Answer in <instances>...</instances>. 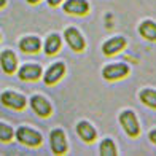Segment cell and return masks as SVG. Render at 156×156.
Returning a JSON list of instances; mask_svg holds the SVG:
<instances>
[{"instance_id":"obj_23","label":"cell","mask_w":156,"mask_h":156,"mask_svg":"<svg viewBox=\"0 0 156 156\" xmlns=\"http://www.w3.org/2000/svg\"><path fill=\"white\" fill-rule=\"evenodd\" d=\"M27 2H29V3H37L38 0H27Z\"/></svg>"},{"instance_id":"obj_1","label":"cell","mask_w":156,"mask_h":156,"mask_svg":"<svg viewBox=\"0 0 156 156\" xmlns=\"http://www.w3.org/2000/svg\"><path fill=\"white\" fill-rule=\"evenodd\" d=\"M119 123H121V126L124 127V131L127 136H131V137H137L139 136V123H137V118L136 115L131 112V110H126L121 113V116H119Z\"/></svg>"},{"instance_id":"obj_18","label":"cell","mask_w":156,"mask_h":156,"mask_svg":"<svg viewBox=\"0 0 156 156\" xmlns=\"http://www.w3.org/2000/svg\"><path fill=\"white\" fill-rule=\"evenodd\" d=\"M101 154L104 156H115L116 154V147L113 144V140L110 139H104L101 144Z\"/></svg>"},{"instance_id":"obj_6","label":"cell","mask_w":156,"mask_h":156,"mask_svg":"<svg viewBox=\"0 0 156 156\" xmlns=\"http://www.w3.org/2000/svg\"><path fill=\"white\" fill-rule=\"evenodd\" d=\"M51 148L56 154H64L67 151V140L61 129H54L51 132Z\"/></svg>"},{"instance_id":"obj_5","label":"cell","mask_w":156,"mask_h":156,"mask_svg":"<svg viewBox=\"0 0 156 156\" xmlns=\"http://www.w3.org/2000/svg\"><path fill=\"white\" fill-rule=\"evenodd\" d=\"M66 40L73 51H83L84 49V40L81 37V34L75 27H69L66 30Z\"/></svg>"},{"instance_id":"obj_9","label":"cell","mask_w":156,"mask_h":156,"mask_svg":"<svg viewBox=\"0 0 156 156\" xmlns=\"http://www.w3.org/2000/svg\"><path fill=\"white\" fill-rule=\"evenodd\" d=\"M0 64H2V69L5 73H15L16 72V66H18V59L13 51L6 49L0 54Z\"/></svg>"},{"instance_id":"obj_15","label":"cell","mask_w":156,"mask_h":156,"mask_svg":"<svg viewBox=\"0 0 156 156\" xmlns=\"http://www.w3.org/2000/svg\"><path fill=\"white\" fill-rule=\"evenodd\" d=\"M139 30H140L142 37H145L147 40H151V41L156 40V24L153 21H144V23L140 24Z\"/></svg>"},{"instance_id":"obj_19","label":"cell","mask_w":156,"mask_h":156,"mask_svg":"<svg viewBox=\"0 0 156 156\" xmlns=\"http://www.w3.org/2000/svg\"><path fill=\"white\" fill-rule=\"evenodd\" d=\"M13 129L8 126V124H3V123H0V140L2 142H10L13 139Z\"/></svg>"},{"instance_id":"obj_17","label":"cell","mask_w":156,"mask_h":156,"mask_svg":"<svg viewBox=\"0 0 156 156\" xmlns=\"http://www.w3.org/2000/svg\"><path fill=\"white\" fill-rule=\"evenodd\" d=\"M140 101L144 104H147L148 107L156 108V91H153V89H144L140 93Z\"/></svg>"},{"instance_id":"obj_22","label":"cell","mask_w":156,"mask_h":156,"mask_svg":"<svg viewBox=\"0 0 156 156\" xmlns=\"http://www.w3.org/2000/svg\"><path fill=\"white\" fill-rule=\"evenodd\" d=\"M5 3H6V0H0V8H2V6H5Z\"/></svg>"},{"instance_id":"obj_13","label":"cell","mask_w":156,"mask_h":156,"mask_svg":"<svg viewBox=\"0 0 156 156\" xmlns=\"http://www.w3.org/2000/svg\"><path fill=\"white\" fill-rule=\"evenodd\" d=\"M76 132L84 142H93L96 139V129L86 121H81L76 124Z\"/></svg>"},{"instance_id":"obj_4","label":"cell","mask_w":156,"mask_h":156,"mask_svg":"<svg viewBox=\"0 0 156 156\" xmlns=\"http://www.w3.org/2000/svg\"><path fill=\"white\" fill-rule=\"evenodd\" d=\"M2 102L10 108H15V110H23L26 107V97L16 94L13 91H6V93L2 94Z\"/></svg>"},{"instance_id":"obj_16","label":"cell","mask_w":156,"mask_h":156,"mask_svg":"<svg viewBox=\"0 0 156 156\" xmlns=\"http://www.w3.org/2000/svg\"><path fill=\"white\" fill-rule=\"evenodd\" d=\"M59 48H61V37H59L58 34H51V35L46 38L45 53H46V54H54Z\"/></svg>"},{"instance_id":"obj_2","label":"cell","mask_w":156,"mask_h":156,"mask_svg":"<svg viewBox=\"0 0 156 156\" xmlns=\"http://www.w3.org/2000/svg\"><path fill=\"white\" fill-rule=\"evenodd\" d=\"M16 137L21 144L29 145V147H38L41 144V136L37 131L29 129V127H19L16 132Z\"/></svg>"},{"instance_id":"obj_12","label":"cell","mask_w":156,"mask_h":156,"mask_svg":"<svg viewBox=\"0 0 156 156\" xmlns=\"http://www.w3.org/2000/svg\"><path fill=\"white\" fill-rule=\"evenodd\" d=\"M124 45H126V40L123 37H115V38H110L108 41H105L102 46V51H104V54L112 56V54L118 53L119 49H123Z\"/></svg>"},{"instance_id":"obj_20","label":"cell","mask_w":156,"mask_h":156,"mask_svg":"<svg viewBox=\"0 0 156 156\" xmlns=\"http://www.w3.org/2000/svg\"><path fill=\"white\" fill-rule=\"evenodd\" d=\"M150 140L153 142V144H156V129L150 132Z\"/></svg>"},{"instance_id":"obj_8","label":"cell","mask_w":156,"mask_h":156,"mask_svg":"<svg viewBox=\"0 0 156 156\" xmlns=\"http://www.w3.org/2000/svg\"><path fill=\"white\" fill-rule=\"evenodd\" d=\"M30 105H32L34 112L37 113V115H40V116H49L51 115V105H49V102L46 101L45 97L34 96L30 99Z\"/></svg>"},{"instance_id":"obj_21","label":"cell","mask_w":156,"mask_h":156,"mask_svg":"<svg viewBox=\"0 0 156 156\" xmlns=\"http://www.w3.org/2000/svg\"><path fill=\"white\" fill-rule=\"evenodd\" d=\"M62 2V0H48V3L51 5V6H56V5H59Z\"/></svg>"},{"instance_id":"obj_14","label":"cell","mask_w":156,"mask_h":156,"mask_svg":"<svg viewBox=\"0 0 156 156\" xmlns=\"http://www.w3.org/2000/svg\"><path fill=\"white\" fill-rule=\"evenodd\" d=\"M40 40L37 37H26L21 40V43H19V48L23 49L24 53H37L38 49H40Z\"/></svg>"},{"instance_id":"obj_3","label":"cell","mask_w":156,"mask_h":156,"mask_svg":"<svg viewBox=\"0 0 156 156\" xmlns=\"http://www.w3.org/2000/svg\"><path fill=\"white\" fill-rule=\"evenodd\" d=\"M129 73V67L126 66V64H110L104 69V78L105 80H118V78H123Z\"/></svg>"},{"instance_id":"obj_10","label":"cell","mask_w":156,"mask_h":156,"mask_svg":"<svg viewBox=\"0 0 156 156\" xmlns=\"http://www.w3.org/2000/svg\"><path fill=\"white\" fill-rule=\"evenodd\" d=\"M64 72H66V66H64L62 62L54 64V66L49 67L48 72L45 73V83L46 84H54L56 81H59V78L64 75Z\"/></svg>"},{"instance_id":"obj_11","label":"cell","mask_w":156,"mask_h":156,"mask_svg":"<svg viewBox=\"0 0 156 156\" xmlns=\"http://www.w3.org/2000/svg\"><path fill=\"white\" fill-rule=\"evenodd\" d=\"M41 75V67L37 64H27L19 69V78L21 80H37Z\"/></svg>"},{"instance_id":"obj_7","label":"cell","mask_w":156,"mask_h":156,"mask_svg":"<svg viewBox=\"0 0 156 156\" xmlns=\"http://www.w3.org/2000/svg\"><path fill=\"white\" fill-rule=\"evenodd\" d=\"M64 11L70 13V15H86L89 11V5L86 0H69L64 3Z\"/></svg>"}]
</instances>
